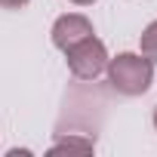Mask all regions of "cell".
Listing matches in <instances>:
<instances>
[{
    "instance_id": "1",
    "label": "cell",
    "mask_w": 157,
    "mask_h": 157,
    "mask_svg": "<svg viewBox=\"0 0 157 157\" xmlns=\"http://www.w3.org/2000/svg\"><path fill=\"white\" fill-rule=\"evenodd\" d=\"M108 83L120 96H145L154 83V62L142 52H117L108 59Z\"/></svg>"
},
{
    "instance_id": "2",
    "label": "cell",
    "mask_w": 157,
    "mask_h": 157,
    "mask_svg": "<svg viewBox=\"0 0 157 157\" xmlns=\"http://www.w3.org/2000/svg\"><path fill=\"white\" fill-rule=\"evenodd\" d=\"M65 56H68V68L77 80H96L108 68V49L96 34H90L80 43H74L71 49H65Z\"/></svg>"
},
{
    "instance_id": "3",
    "label": "cell",
    "mask_w": 157,
    "mask_h": 157,
    "mask_svg": "<svg viewBox=\"0 0 157 157\" xmlns=\"http://www.w3.org/2000/svg\"><path fill=\"white\" fill-rule=\"evenodd\" d=\"M52 46L56 49H71L74 43H80L83 37H90L93 34V22L86 19V16H80V13H68V16H59L56 22H52Z\"/></svg>"
},
{
    "instance_id": "4",
    "label": "cell",
    "mask_w": 157,
    "mask_h": 157,
    "mask_svg": "<svg viewBox=\"0 0 157 157\" xmlns=\"http://www.w3.org/2000/svg\"><path fill=\"white\" fill-rule=\"evenodd\" d=\"M93 151H96V142L90 136H65V139H59L49 148L52 157L56 154H93Z\"/></svg>"
},
{
    "instance_id": "5",
    "label": "cell",
    "mask_w": 157,
    "mask_h": 157,
    "mask_svg": "<svg viewBox=\"0 0 157 157\" xmlns=\"http://www.w3.org/2000/svg\"><path fill=\"white\" fill-rule=\"evenodd\" d=\"M139 49L145 59H151L157 65V22H151L145 31H142V40H139Z\"/></svg>"
},
{
    "instance_id": "6",
    "label": "cell",
    "mask_w": 157,
    "mask_h": 157,
    "mask_svg": "<svg viewBox=\"0 0 157 157\" xmlns=\"http://www.w3.org/2000/svg\"><path fill=\"white\" fill-rule=\"evenodd\" d=\"M0 6L3 10H22V6H28V0H0Z\"/></svg>"
},
{
    "instance_id": "7",
    "label": "cell",
    "mask_w": 157,
    "mask_h": 157,
    "mask_svg": "<svg viewBox=\"0 0 157 157\" xmlns=\"http://www.w3.org/2000/svg\"><path fill=\"white\" fill-rule=\"evenodd\" d=\"M71 3H77V6H93L96 0H71Z\"/></svg>"
},
{
    "instance_id": "8",
    "label": "cell",
    "mask_w": 157,
    "mask_h": 157,
    "mask_svg": "<svg viewBox=\"0 0 157 157\" xmlns=\"http://www.w3.org/2000/svg\"><path fill=\"white\" fill-rule=\"evenodd\" d=\"M154 129H157V108H154Z\"/></svg>"
}]
</instances>
